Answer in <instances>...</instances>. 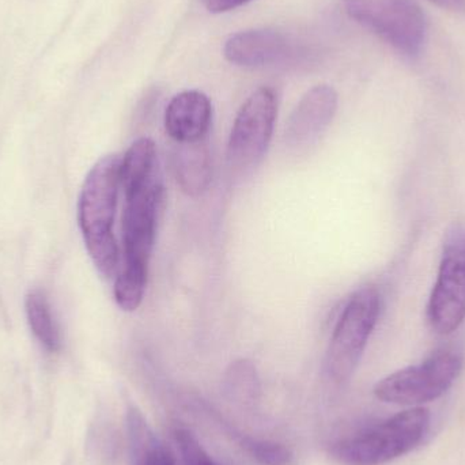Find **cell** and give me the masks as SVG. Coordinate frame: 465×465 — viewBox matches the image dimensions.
Listing matches in <instances>:
<instances>
[{
  "label": "cell",
  "instance_id": "cell-8",
  "mask_svg": "<svg viewBox=\"0 0 465 465\" xmlns=\"http://www.w3.org/2000/svg\"><path fill=\"white\" fill-rule=\"evenodd\" d=\"M431 328L441 335L455 332L465 320V232L445 246L428 306Z\"/></svg>",
  "mask_w": 465,
  "mask_h": 465
},
{
  "label": "cell",
  "instance_id": "cell-15",
  "mask_svg": "<svg viewBox=\"0 0 465 465\" xmlns=\"http://www.w3.org/2000/svg\"><path fill=\"white\" fill-rule=\"evenodd\" d=\"M223 392L235 404L253 406L262 393L256 366L249 360L234 361L223 377Z\"/></svg>",
  "mask_w": 465,
  "mask_h": 465
},
{
  "label": "cell",
  "instance_id": "cell-20",
  "mask_svg": "<svg viewBox=\"0 0 465 465\" xmlns=\"http://www.w3.org/2000/svg\"><path fill=\"white\" fill-rule=\"evenodd\" d=\"M440 7L447 10L456 11V13H465V0H429Z\"/></svg>",
  "mask_w": 465,
  "mask_h": 465
},
{
  "label": "cell",
  "instance_id": "cell-12",
  "mask_svg": "<svg viewBox=\"0 0 465 465\" xmlns=\"http://www.w3.org/2000/svg\"><path fill=\"white\" fill-rule=\"evenodd\" d=\"M130 465H176L165 445L147 423L146 418L135 406H130L125 415Z\"/></svg>",
  "mask_w": 465,
  "mask_h": 465
},
{
  "label": "cell",
  "instance_id": "cell-5",
  "mask_svg": "<svg viewBox=\"0 0 465 465\" xmlns=\"http://www.w3.org/2000/svg\"><path fill=\"white\" fill-rule=\"evenodd\" d=\"M463 360L453 351L431 355L420 365L401 369L377 382L373 392L382 403L422 407L441 398L455 384Z\"/></svg>",
  "mask_w": 465,
  "mask_h": 465
},
{
  "label": "cell",
  "instance_id": "cell-17",
  "mask_svg": "<svg viewBox=\"0 0 465 465\" xmlns=\"http://www.w3.org/2000/svg\"><path fill=\"white\" fill-rule=\"evenodd\" d=\"M232 437L242 447V450L259 464L290 465L292 461V450L290 448L284 447L283 444L243 436L234 430H232Z\"/></svg>",
  "mask_w": 465,
  "mask_h": 465
},
{
  "label": "cell",
  "instance_id": "cell-10",
  "mask_svg": "<svg viewBox=\"0 0 465 465\" xmlns=\"http://www.w3.org/2000/svg\"><path fill=\"white\" fill-rule=\"evenodd\" d=\"M213 122L210 98L199 90H187L172 98L165 112L166 134L177 144L206 141Z\"/></svg>",
  "mask_w": 465,
  "mask_h": 465
},
{
  "label": "cell",
  "instance_id": "cell-11",
  "mask_svg": "<svg viewBox=\"0 0 465 465\" xmlns=\"http://www.w3.org/2000/svg\"><path fill=\"white\" fill-rule=\"evenodd\" d=\"M223 52L232 64L264 67L284 59L289 52V44L281 33L273 30H245L231 35Z\"/></svg>",
  "mask_w": 465,
  "mask_h": 465
},
{
  "label": "cell",
  "instance_id": "cell-19",
  "mask_svg": "<svg viewBox=\"0 0 465 465\" xmlns=\"http://www.w3.org/2000/svg\"><path fill=\"white\" fill-rule=\"evenodd\" d=\"M248 2L251 0H203L207 10L214 14L228 13V11L241 7Z\"/></svg>",
  "mask_w": 465,
  "mask_h": 465
},
{
  "label": "cell",
  "instance_id": "cell-18",
  "mask_svg": "<svg viewBox=\"0 0 465 465\" xmlns=\"http://www.w3.org/2000/svg\"><path fill=\"white\" fill-rule=\"evenodd\" d=\"M174 441L179 448L180 458L184 465H221L202 447L199 440L185 429L174 431Z\"/></svg>",
  "mask_w": 465,
  "mask_h": 465
},
{
  "label": "cell",
  "instance_id": "cell-6",
  "mask_svg": "<svg viewBox=\"0 0 465 465\" xmlns=\"http://www.w3.org/2000/svg\"><path fill=\"white\" fill-rule=\"evenodd\" d=\"M346 13L407 56L420 54L428 22L412 0H343Z\"/></svg>",
  "mask_w": 465,
  "mask_h": 465
},
{
  "label": "cell",
  "instance_id": "cell-16",
  "mask_svg": "<svg viewBox=\"0 0 465 465\" xmlns=\"http://www.w3.org/2000/svg\"><path fill=\"white\" fill-rule=\"evenodd\" d=\"M27 322L35 338L49 351L60 349V333L54 314L49 306L48 298L40 290H33L25 301Z\"/></svg>",
  "mask_w": 465,
  "mask_h": 465
},
{
  "label": "cell",
  "instance_id": "cell-13",
  "mask_svg": "<svg viewBox=\"0 0 465 465\" xmlns=\"http://www.w3.org/2000/svg\"><path fill=\"white\" fill-rule=\"evenodd\" d=\"M174 172L177 183L188 195L199 196L207 191L212 182V161L207 142L177 144Z\"/></svg>",
  "mask_w": 465,
  "mask_h": 465
},
{
  "label": "cell",
  "instance_id": "cell-14",
  "mask_svg": "<svg viewBox=\"0 0 465 465\" xmlns=\"http://www.w3.org/2000/svg\"><path fill=\"white\" fill-rule=\"evenodd\" d=\"M157 173V147L150 138H139L131 144L120 163V187L124 196L143 188Z\"/></svg>",
  "mask_w": 465,
  "mask_h": 465
},
{
  "label": "cell",
  "instance_id": "cell-4",
  "mask_svg": "<svg viewBox=\"0 0 465 465\" xmlns=\"http://www.w3.org/2000/svg\"><path fill=\"white\" fill-rule=\"evenodd\" d=\"M381 297L374 287H363L344 306L325 357L328 376L338 384L349 381L360 365L369 339L379 322Z\"/></svg>",
  "mask_w": 465,
  "mask_h": 465
},
{
  "label": "cell",
  "instance_id": "cell-2",
  "mask_svg": "<svg viewBox=\"0 0 465 465\" xmlns=\"http://www.w3.org/2000/svg\"><path fill=\"white\" fill-rule=\"evenodd\" d=\"M120 163L116 154L101 158L87 174L79 196V228L84 245L101 275L112 278L119 265L114 237V215L120 190Z\"/></svg>",
  "mask_w": 465,
  "mask_h": 465
},
{
  "label": "cell",
  "instance_id": "cell-3",
  "mask_svg": "<svg viewBox=\"0 0 465 465\" xmlns=\"http://www.w3.org/2000/svg\"><path fill=\"white\" fill-rule=\"evenodd\" d=\"M430 411L411 407L336 442L332 458L341 465H384L411 452L430 429Z\"/></svg>",
  "mask_w": 465,
  "mask_h": 465
},
{
  "label": "cell",
  "instance_id": "cell-9",
  "mask_svg": "<svg viewBox=\"0 0 465 465\" xmlns=\"http://www.w3.org/2000/svg\"><path fill=\"white\" fill-rule=\"evenodd\" d=\"M338 111V93L328 84L309 90L295 106L286 124L289 146H311L325 133Z\"/></svg>",
  "mask_w": 465,
  "mask_h": 465
},
{
  "label": "cell",
  "instance_id": "cell-7",
  "mask_svg": "<svg viewBox=\"0 0 465 465\" xmlns=\"http://www.w3.org/2000/svg\"><path fill=\"white\" fill-rule=\"evenodd\" d=\"M278 114V97L271 87H260L242 104L228 142L229 168L235 173L259 165L270 147Z\"/></svg>",
  "mask_w": 465,
  "mask_h": 465
},
{
  "label": "cell",
  "instance_id": "cell-1",
  "mask_svg": "<svg viewBox=\"0 0 465 465\" xmlns=\"http://www.w3.org/2000/svg\"><path fill=\"white\" fill-rule=\"evenodd\" d=\"M163 196L160 176H155L141 190L125 195L123 212L124 262L114 290V300L122 311H136L143 301Z\"/></svg>",
  "mask_w": 465,
  "mask_h": 465
}]
</instances>
